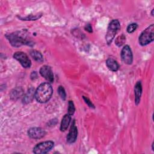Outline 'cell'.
Returning a JSON list of instances; mask_svg holds the SVG:
<instances>
[{
  "instance_id": "cell-5",
  "label": "cell",
  "mask_w": 154,
  "mask_h": 154,
  "mask_svg": "<svg viewBox=\"0 0 154 154\" xmlns=\"http://www.w3.org/2000/svg\"><path fill=\"white\" fill-rule=\"evenodd\" d=\"M54 142L52 141H46L41 142L34 146L33 153L35 154H44L49 152L54 147Z\"/></svg>"
},
{
  "instance_id": "cell-1",
  "label": "cell",
  "mask_w": 154,
  "mask_h": 154,
  "mask_svg": "<svg viewBox=\"0 0 154 154\" xmlns=\"http://www.w3.org/2000/svg\"><path fill=\"white\" fill-rule=\"evenodd\" d=\"M5 37L14 47H19L22 45L32 46L34 44L24 30L7 34Z\"/></svg>"
},
{
  "instance_id": "cell-23",
  "label": "cell",
  "mask_w": 154,
  "mask_h": 154,
  "mask_svg": "<svg viewBox=\"0 0 154 154\" xmlns=\"http://www.w3.org/2000/svg\"><path fill=\"white\" fill-rule=\"evenodd\" d=\"M85 29L88 31V32H93V29H92V27H91V25L90 24V23H88L85 26Z\"/></svg>"
},
{
  "instance_id": "cell-25",
  "label": "cell",
  "mask_w": 154,
  "mask_h": 154,
  "mask_svg": "<svg viewBox=\"0 0 154 154\" xmlns=\"http://www.w3.org/2000/svg\"><path fill=\"white\" fill-rule=\"evenodd\" d=\"M151 14H152V16H153V9L152 10V12H151Z\"/></svg>"
},
{
  "instance_id": "cell-19",
  "label": "cell",
  "mask_w": 154,
  "mask_h": 154,
  "mask_svg": "<svg viewBox=\"0 0 154 154\" xmlns=\"http://www.w3.org/2000/svg\"><path fill=\"white\" fill-rule=\"evenodd\" d=\"M57 92H58L59 96H60V97L63 100H64L66 99V91H65V90H64V87L63 86H61V85H60L58 87Z\"/></svg>"
},
{
  "instance_id": "cell-20",
  "label": "cell",
  "mask_w": 154,
  "mask_h": 154,
  "mask_svg": "<svg viewBox=\"0 0 154 154\" xmlns=\"http://www.w3.org/2000/svg\"><path fill=\"white\" fill-rule=\"evenodd\" d=\"M75 111V107L73 101L69 100V106H68V114L70 116H72Z\"/></svg>"
},
{
  "instance_id": "cell-24",
  "label": "cell",
  "mask_w": 154,
  "mask_h": 154,
  "mask_svg": "<svg viewBox=\"0 0 154 154\" xmlns=\"http://www.w3.org/2000/svg\"><path fill=\"white\" fill-rule=\"evenodd\" d=\"M31 74H32V75H33V76H31V79H34L35 78H37V74L36 72H32Z\"/></svg>"
},
{
  "instance_id": "cell-6",
  "label": "cell",
  "mask_w": 154,
  "mask_h": 154,
  "mask_svg": "<svg viewBox=\"0 0 154 154\" xmlns=\"http://www.w3.org/2000/svg\"><path fill=\"white\" fill-rule=\"evenodd\" d=\"M13 57L17 60L24 68H29L31 66L30 59L28 58L27 55L23 52H16L13 54Z\"/></svg>"
},
{
  "instance_id": "cell-21",
  "label": "cell",
  "mask_w": 154,
  "mask_h": 154,
  "mask_svg": "<svg viewBox=\"0 0 154 154\" xmlns=\"http://www.w3.org/2000/svg\"><path fill=\"white\" fill-rule=\"evenodd\" d=\"M137 27H138V25L136 23H132L128 26L127 32L128 33H132L136 30Z\"/></svg>"
},
{
  "instance_id": "cell-7",
  "label": "cell",
  "mask_w": 154,
  "mask_h": 154,
  "mask_svg": "<svg viewBox=\"0 0 154 154\" xmlns=\"http://www.w3.org/2000/svg\"><path fill=\"white\" fill-rule=\"evenodd\" d=\"M121 58L124 63L126 64H131L133 61V55L130 47L125 45L121 51Z\"/></svg>"
},
{
  "instance_id": "cell-4",
  "label": "cell",
  "mask_w": 154,
  "mask_h": 154,
  "mask_svg": "<svg viewBox=\"0 0 154 154\" xmlns=\"http://www.w3.org/2000/svg\"><path fill=\"white\" fill-rule=\"evenodd\" d=\"M120 28V24L117 19H114L109 23L105 36L106 42L108 45H110L111 43L113 38Z\"/></svg>"
},
{
  "instance_id": "cell-11",
  "label": "cell",
  "mask_w": 154,
  "mask_h": 154,
  "mask_svg": "<svg viewBox=\"0 0 154 154\" xmlns=\"http://www.w3.org/2000/svg\"><path fill=\"white\" fill-rule=\"evenodd\" d=\"M134 93H135V103L136 105H138L140 102V98L142 93V85L141 81H138L134 87Z\"/></svg>"
},
{
  "instance_id": "cell-8",
  "label": "cell",
  "mask_w": 154,
  "mask_h": 154,
  "mask_svg": "<svg viewBox=\"0 0 154 154\" xmlns=\"http://www.w3.org/2000/svg\"><path fill=\"white\" fill-rule=\"evenodd\" d=\"M46 134L45 131L41 128H31L28 131V136L33 139H40Z\"/></svg>"
},
{
  "instance_id": "cell-18",
  "label": "cell",
  "mask_w": 154,
  "mask_h": 154,
  "mask_svg": "<svg viewBox=\"0 0 154 154\" xmlns=\"http://www.w3.org/2000/svg\"><path fill=\"white\" fill-rule=\"evenodd\" d=\"M42 16L41 14H37L35 15H32V14H30L26 17H19L20 19H21V20H37L38 19H39L40 17Z\"/></svg>"
},
{
  "instance_id": "cell-12",
  "label": "cell",
  "mask_w": 154,
  "mask_h": 154,
  "mask_svg": "<svg viewBox=\"0 0 154 154\" xmlns=\"http://www.w3.org/2000/svg\"><path fill=\"white\" fill-rule=\"evenodd\" d=\"M35 91L34 89L33 88H30L28 89V91L26 93V94L23 96L22 99V102L23 103L27 104L31 102L34 99V97L35 96Z\"/></svg>"
},
{
  "instance_id": "cell-9",
  "label": "cell",
  "mask_w": 154,
  "mask_h": 154,
  "mask_svg": "<svg viewBox=\"0 0 154 154\" xmlns=\"http://www.w3.org/2000/svg\"><path fill=\"white\" fill-rule=\"evenodd\" d=\"M40 74L42 76L45 78L49 82H53L54 81V74L51 67L45 65L43 66L40 69Z\"/></svg>"
},
{
  "instance_id": "cell-14",
  "label": "cell",
  "mask_w": 154,
  "mask_h": 154,
  "mask_svg": "<svg viewBox=\"0 0 154 154\" xmlns=\"http://www.w3.org/2000/svg\"><path fill=\"white\" fill-rule=\"evenodd\" d=\"M106 64L107 67L112 72H116L119 68V65L117 62L112 58H109L106 60Z\"/></svg>"
},
{
  "instance_id": "cell-16",
  "label": "cell",
  "mask_w": 154,
  "mask_h": 154,
  "mask_svg": "<svg viewBox=\"0 0 154 154\" xmlns=\"http://www.w3.org/2000/svg\"><path fill=\"white\" fill-rule=\"evenodd\" d=\"M31 57L37 62H42L43 61V57L42 54L37 50H31L29 52Z\"/></svg>"
},
{
  "instance_id": "cell-3",
  "label": "cell",
  "mask_w": 154,
  "mask_h": 154,
  "mask_svg": "<svg viewBox=\"0 0 154 154\" xmlns=\"http://www.w3.org/2000/svg\"><path fill=\"white\" fill-rule=\"evenodd\" d=\"M154 40V25H150L145 29L139 37V43L141 46H145L153 42Z\"/></svg>"
},
{
  "instance_id": "cell-17",
  "label": "cell",
  "mask_w": 154,
  "mask_h": 154,
  "mask_svg": "<svg viewBox=\"0 0 154 154\" xmlns=\"http://www.w3.org/2000/svg\"><path fill=\"white\" fill-rule=\"evenodd\" d=\"M126 41V37L124 34H121L120 35H119L116 38V40H115V44L119 46V47H120L122 46L125 42Z\"/></svg>"
},
{
  "instance_id": "cell-2",
  "label": "cell",
  "mask_w": 154,
  "mask_h": 154,
  "mask_svg": "<svg viewBox=\"0 0 154 154\" xmlns=\"http://www.w3.org/2000/svg\"><path fill=\"white\" fill-rule=\"evenodd\" d=\"M53 90L49 82L42 83L35 91V98L38 102L46 103L51 97Z\"/></svg>"
},
{
  "instance_id": "cell-13",
  "label": "cell",
  "mask_w": 154,
  "mask_h": 154,
  "mask_svg": "<svg viewBox=\"0 0 154 154\" xmlns=\"http://www.w3.org/2000/svg\"><path fill=\"white\" fill-rule=\"evenodd\" d=\"M71 116H70L69 114H65L61 120V125H60V130L62 132H64L67 130L69 123L71 120Z\"/></svg>"
},
{
  "instance_id": "cell-22",
  "label": "cell",
  "mask_w": 154,
  "mask_h": 154,
  "mask_svg": "<svg viewBox=\"0 0 154 154\" xmlns=\"http://www.w3.org/2000/svg\"><path fill=\"white\" fill-rule=\"evenodd\" d=\"M82 98H83L84 100L85 101V103H87V105L90 108H95V107H94V105H93V103L91 102V101L88 97H85L84 96H82Z\"/></svg>"
},
{
  "instance_id": "cell-15",
  "label": "cell",
  "mask_w": 154,
  "mask_h": 154,
  "mask_svg": "<svg viewBox=\"0 0 154 154\" xmlns=\"http://www.w3.org/2000/svg\"><path fill=\"white\" fill-rule=\"evenodd\" d=\"M23 94V90L20 87H17L13 89L10 94V97L13 100H16L20 97Z\"/></svg>"
},
{
  "instance_id": "cell-10",
  "label": "cell",
  "mask_w": 154,
  "mask_h": 154,
  "mask_svg": "<svg viewBox=\"0 0 154 154\" xmlns=\"http://www.w3.org/2000/svg\"><path fill=\"white\" fill-rule=\"evenodd\" d=\"M77 136H78V129L75 124V122H73V123H72L70 128L69 134H67V136L66 137L67 142L69 144L73 143L76 140Z\"/></svg>"
}]
</instances>
